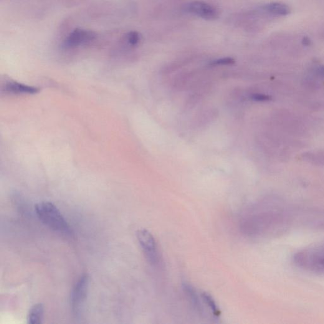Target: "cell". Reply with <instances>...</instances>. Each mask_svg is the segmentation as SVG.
<instances>
[{
  "instance_id": "14",
  "label": "cell",
  "mask_w": 324,
  "mask_h": 324,
  "mask_svg": "<svg viewBox=\"0 0 324 324\" xmlns=\"http://www.w3.org/2000/svg\"><path fill=\"white\" fill-rule=\"evenodd\" d=\"M253 100L256 101H267L270 100L269 96L262 95V94H254L252 96Z\"/></svg>"
},
{
  "instance_id": "7",
  "label": "cell",
  "mask_w": 324,
  "mask_h": 324,
  "mask_svg": "<svg viewBox=\"0 0 324 324\" xmlns=\"http://www.w3.org/2000/svg\"><path fill=\"white\" fill-rule=\"evenodd\" d=\"M5 90L14 94H35L39 92V89L33 86L23 85V84L10 81L5 85Z\"/></svg>"
},
{
  "instance_id": "4",
  "label": "cell",
  "mask_w": 324,
  "mask_h": 324,
  "mask_svg": "<svg viewBox=\"0 0 324 324\" xmlns=\"http://www.w3.org/2000/svg\"><path fill=\"white\" fill-rule=\"evenodd\" d=\"M137 239L148 262L153 266L161 262V255L153 235L149 230L142 229L137 232Z\"/></svg>"
},
{
  "instance_id": "12",
  "label": "cell",
  "mask_w": 324,
  "mask_h": 324,
  "mask_svg": "<svg viewBox=\"0 0 324 324\" xmlns=\"http://www.w3.org/2000/svg\"><path fill=\"white\" fill-rule=\"evenodd\" d=\"M140 34L136 31H131L128 33L125 37L126 42L131 47H135V46L138 45L139 43L140 42Z\"/></svg>"
},
{
  "instance_id": "2",
  "label": "cell",
  "mask_w": 324,
  "mask_h": 324,
  "mask_svg": "<svg viewBox=\"0 0 324 324\" xmlns=\"http://www.w3.org/2000/svg\"><path fill=\"white\" fill-rule=\"evenodd\" d=\"M293 260L302 269L324 273V245L300 251L294 256Z\"/></svg>"
},
{
  "instance_id": "15",
  "label": "cell",
  "mask_w": 324,
  "mask_h": 324,
  "mask_svg": "<svg viewBox=\"0 0 324 324\" xmlns=\"http://www.w3.org/2000/svg\"><path fill=\"white\" fill-rule=\"evenodd\" d=\"M303 43L305 45H308L310 44V40H309L308 38H305V39H303Z\"/></svg>"
},
{
  "instance_id": "10",
  "label": "cell",
  "mask_w": 324,
  "mask_h": 324,
  "mask_svg": "<svg viewBox=\"0 0 324 324\" xmlns=\"http://www.w3.org/2000/svg\"><path fill=\"white\" fill-rule=\"evenodd\" d=\"M184 289L185 293H186L187 297L191 301L192 305L194 306V308L196 309V310L199 313L202 314V311H204V307H202L199 296L197 295L196 290H194V288L189 285H185Z\"/></svg>"
},
{
  "instance_id": "11",
  "label": "cell",
  "mask_w": 324,
  "mask_h": 324,
  "mask_svg": "<svg viewBox=\"0 0 324 324\" xmlns=\"http://www.w3.org/2000/svg\"><path fill=\"white\" fill-rule=\"evenodd\" d=\"M201 297L202 303L206 305L208 309L211 311L212 315H214L215 317L219 316L220 315V311L211 295H210L209 294L207 293H204L201 294Z\"/></svg>"
},
{
  "instance_id": "16",
  "label": "cell",
  "mask_w": 324,
  "mask_h": 324,
  "mask_svg": "<svg viewBox=\"0 0 324 324\" xmlns=\"http://www.w3.org/2000/svg\"><path fill=\"white\" fill-rule=\"evenodd\" d=\"M321 71H322V72L324 73V67H321Z\"/></svg>"
},
{
  "instance_id": "6",
  "label": "cell",
  "mask_w": 324,
  "mask_h": 324,
  "mask_svg": "<svg viewBox=\"0 0 324 324\" xmlns=\"http://www.w3.org/2000/svg\"><path fill=\"white\" fill-rule=\"evenodd\" d=\"M185 10L207 20H214L218 16L216 9L202 2H192L185 5Z\"/></svg>"
},
{
  "instance_id": "1",
  "label": "cell",
  "mask_w": 324,
  "mask_h": 324,
  "mask_svg": "<svg viewBox=\"0 0 324 324\" xmlns=\"http://www.w3.org/2000/svg\"><path fill=\"white\" fill-rule=\"evenodd\" d=\"M35 211L40 221L51 229L65 235H70L72 232L64 217L52 202H40L35 205Z\"/></svg>"
},
{
  "instance_id": "13",
  "label": "cell",
  "mask_w": 324,
  "mask_h": 324,
  "mask_svg": "<svg viewBox=\"0 0 324 324\" xmlns=\"http://www.w3.org/2000/svg\"><path fill=\"white\" fill-rule=\"evenodd\" d=\"M235 60L232 58H223L216 60L213 61L210 63L212 65H225L234 64Z\"/></svg>"
},
{
  "instance_id": "8",
  "label": "cell",
  "mask_w": 324,
  "mask_h": 324,
  "mask_svg": "<svg viewBox=\"0 0 324 324\" xmlns=\"http://www.w3.org/2000/svg\"><path fill=\"white\" fill-rule=\"evenodd\" d=\"M45 309L42 303H37L30 309L27 316V323L29 324H40L44 318Z\"/></svg>"
},
{
  "instance_id": "3",
  "label": "cell",
  "mask_w": 324,
  "mask_h": 324,
  "mask_svg": "<svg viewBox=\"0 0 324 324\" xmlns=\"http://www.w3.org/2000/svg\"><path fill=\"white\" fill-rule=\"evenodd\" d=\"M89 288V276L84 274L75 284L70 296V306L72 312L75 318L82 315L87 299Z\"/></svg>"
},
{
  "instance_id": "5",
  "label": "cell",
  "mask_w": 324,
  "mask_h": 324,
  "mask_svg": "<svg viewBox=\"0 0 324 324\" xmlns=\"http://www.w3.org/2000/svg\"><path fill=\"white\" fill-rule=\"evenodd\" d=\"M96 38V34L92 30L83 29H75L71 32L65 38L62 43V47L64 49L80 47L90 43Z\"/></svg>"
},
{
  "instance_id": "9",
  "label": "cell",
  "mask_w": 324,
  "mask_h": 324,
  "mask_svg": "<svg viewBox=\"0 0 324 324\" xmlns=\"http://www.w3.org/2000/svg\"><path fill=\"white\" fill-rule=\"evenodd\" d=\"M263 10L274 16H285L290 14V9L287 5L280 3H271L262 7Z\"/></svg>"
}]
</instances>
